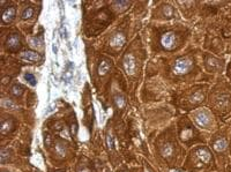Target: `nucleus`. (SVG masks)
<instances>
[{"label":"nucleus","mask_w":231,"mask_h":172,"mask_svg":"<svg viewBox=\"0 0 231 172\" xmlns=\"http://www.w3.org/2000/svg\"><path fill=\"white\" fill-rule=\"evenodd\" d=\"M21 46V38L17 34H12L6 41V47L12 52H16Z\"/></svg>","instance_id":"f257e3e1"},{"label":"nucleus","mask_w":231,"mask_h":172,"mask_svg":"<svg viewBox=\"0 0 231 172\" xmlns=\"http://www.w3.org/2000/svg\"><path fill=\"white\" fill-rule=\"evenodd\" d=\"M191 67V61L190 60L185 59V58H181L176 61V65H175V73L177 74H184L186 73L187 71Z\"/></svg>","instance_id":"f03ea898"},{"label":"nucleus","mask_w":231,"mask_h":172,"mask_svg":"<svg viewBox=\"0 0 231 172\" xmlns=\"http://www.w3.org/2000/svg\"><path fill=\"white\" fill-rule=\"evenodd\" d=\"M161 43L163 45V47L170 50V49L173 47V45L176 43V37H175V35L172 32H166V34H164L163 36H162Z\"/></svg>","instance_id":"7ed1b4c3"},{"label":"nucleus","mask_w":231,"mask_h":172,"mask_svg":"<svg viewBox=\"0 0 231 172\" xmlns=\"http://www.w3.org/2000/svg\"><path fill=\"white\" fill-rule=\"evenodd\" d=\"M15 15H16V8L14 6H9L2 12L1 17H2V21L5 23H9L15 19Z\"/></svg>","instance_id":"20e7f679"},{"label":"nucleus","mask_w":231,"mask_h":172,"mask_svg":"<svg viewBox=\"0 0 231 172\" xmlns=\"http://www.w3.org/2000/svg\"><path fill=\"white\" fill-rule=\"evenodd\" d=\"M124 67L128 74H133L135 69V60L131 54H126L124 58Z\"/></svg>","instance_id":"39448f33"},{"label":"nucleus","mask_w":231,"mask_h":172,"mask_svg":"<svg viewBox=\"0 0 231 172\" xmlns=\"http://www.w3.org/2000/svg\"><path fill=\"white\" fill-rule=\"evenodd\" d=\"M21 58L28 60V61H31V62H37V61L42 60V56L35 51H24L21 53Z\"/></svg>","instance_id":"423d86ee"},{"label":"nucleus","mask_w":231,"mask_h":172,"mask_svg":"<svg viewBox=\"0 0 231 172\" xmlns=\"http://www.w3.org/2000/svg\"><path fill=\"white\" fill-rule=\"evenodd\" d=\"M125 43V36L121 34V32H117L112 36L111 41H110V44L113 46V47H119V46H123Z\"/></svg>","instance_id":"0eeeda50"},{"label":"nucleus","mask_w":231,"mask_h":172,"mask_svg":"<svg viewBox=\"0 0 231 172\" xmlns=\"http://www.w3.org/2000/svg\"><path fill=\"white\" fill-rule=\"evenodd\" d=\"M110 68H111V64H110L109 60H106V59L101 60V62H99V65H98V68H97L98 75L103 76V75L108 74V72L110 71Z\"/></svg>","instance_id":"6e6552de"},{"label":"nucleus","mask_w":231,"mask_h":172,"mask_svg":"<svg viewBox=\"0 0 231 172\" xmlns=\"http://www.w3.org/2000/svg\"><path fill=\"white\" fill-rule=\"evenodd\" d=\"M196 155H198V157L200 158L203 163H208L209 161L211 159V155H210V152L206 148H199V149L196 150Z\"/></svg>","instance_id":"1a4fd4ad"},{"label":"nucleus","mask_w":231,"mask_h":172,"mask_svg":"<svg viewBox=\"0 0 231 172\" xmlns=\"http://www.w3.org/2000/svg\"><path fill=\"white\" fill-rule=\"evenodd\" d=\"M195 120H196V122H198L200 126H202V127H203V126H207L209 124V121H210L208 114L205 112L198 113L196 117H195Z\"/></svg>","instance_id":"9d476101"},{"label":"nucleus","mask_w":231,"mask_h":172,"mask_svg":"<svg viewBox=\"0 0 231 172\" xmlns=\"http://www.w3.org/2000/svg\"><path fill=\"white\" fill-rule=\"evenodd\" d=\"M13 127V122L11 121V120H5V121H2V124H1V126H0V132H1V134L2 135H6L7 133L11 132V129Z\"/></svg>","instance_id":"9b49d317"},{"label":"nucleus","mask_w":231,"mask_h":172,"mask_svg":"<svg viewBox=\"0 0 231 172\" xmlns=\"http://www.w3.org/2000/svg\"><path fill=\"white\" fill-rule=\"evenodd\" d=\"M31 46H34V47H36V49H41V47H43V43H44V41H43V37L42 36H38V37H34L31 38Z\"/></svg>","instance_id":"f8f14e48"},{"label":"nucleus","mask_w":231,"mask_h":172,"mask_svg":"<svg viewBox=\"0 0 231 172\" xmlns=\"http://www.w3.org/2000/svg\"><path fill=\"white\" fill-rule=\"evenodd\" d=\"M23 91H24V89H23L22 84L16 83V84H14V86L12 87V94H13L14 96H16V97L21 96V95L23 94Z\"/></svg>","instance_id":"ddd939ff"},{"label":"nucleus","mask_w":231,"mask_h":172,"mask_svg":"<svg viewBox=\"0 0 231 172\" xmlns=\"http://www.w3.org/2000/svg\"><path fill=\"white\" fill-rule=\"evenodd\" d=\"M214 148H215V150H217V151H222V150H224L226 148V141H225L224 139H218V140H216L215 143H214Z\"/></svg>","instance_id":"4468645a"},{"label":"nucleus","mask_w":231,"mask_h":172,"mask_svg":"<svg viewBox=\"0 0 231 172\" xmlns=\"http://www.w3.org/2000/svg\"><path fill=\"white\" fill-rule=\"evenodd\" d=\"M24 79H26V81L29 83L30 86H36V83H37V80H36V77H35V75L31 74V73H26L24 74Z\"/></svg>","instance_id":"2eb2a0df"},{"label":"nucleus","mask_w":231,"mask_h":172,"mask_svg":"<svg viewBox=\"0 0 231 172\" xmlns=\"http://www.w3.org/2000/svg\"><path fill=\"white\" fill-rule=\"evenodd\" d=\"M11 157V152L8 149H1L0 151V162L1 163H6V161Z\"/></svg>","instance_id":"dca6fc26"},{"label":"nucleus","mask_w":231,"mask_h":172,"mask_svg":"<svg viewBox=\"0 0 231 172\" xmlns=\"http://www.w3.org/2000/svg\"><path fill=\"white\" fill-rule=\"evenodd\" d=\"M32 15H34V8H32V7H27L22 12V15H21V17H22L23 20H27V19H30V17H32Z\"/></svg>","instance_id":"f3484780"},{"label":"nucleus","mask_w":231,"mask_h":172,"mask_svg":"<svg viewBox=\"0 0 231 172\" xmlns=\"http://www.w3.org/2000/svg\"><path fill=\"white\" fill-rule=\"evenodd\" d=\"M113 101H114V103L116 105L118 106V107H124V105H125V98L124 96H121V95H116L114 98H113Z\"/></svg>","instance_id":"a211bd4d"},{"label":"nucleus","mask_w":231,"mask_h":172,"mask_svg":"<svg viewBox=\"0 0 231 172\" xmlns=\"http://www.w3.org/2000/svg\"><path fill=\"white\" fill-rule=\"evenodd\" d=\"M172 146L170 143H168V144H165L163 148H162V154H163V156H170L172 154Z\"/></svg>","instance_id":"6ab92c4d"},{"label":"nucleus","mask_w":231,"mask_h":172,"mask_svg":"<svg viewBox=\"0 0 231 172\" xmlns=\"http://www.w3.org/2000/svg\"><path fill=\"white\" fill-rule=\"evenodd\" d=\"M207 66L209 68H213V69H216L220 67V62L216 59H208L207 60Z\"/></svg>","instance_id":"aec40b11"},{"label":"nucleus","mask_w":231,"mask_h":172,"mask_svg":"<svg viewBox=\"0 0 231 172\" xmlns=\"http://www.w3.org/2000/svg\"><path fill=\"white\" fill-rule=\"evenodd\" d=\"M72 77H73V71L72 69H67V71H65V73L62 75V79H64V81L66 83H68L71 80H72Z\"/></svg>","instance_id":"412c9836"},{"label":"nucleus","mask_w":231,"mask_h":172,"mask_svg":"<svg viewBox=\"0 0 231 172\" xmlns=\"http://www.w3.org/2000/svg\"><path fill=\"white\" fill-rule=\"evenodd\" d=\"M202 98H203L202 92L198 91V92H195L193 96L191 97V102H193V103H199V102H201L202 101Z\"/></svg>","instance_id":"4be33fe9"},{"label":"nucleus","mask_w":231,"mask_h":172,"mask_svg":"<svg viewBox=\"0 0 231 172\" xmlns=\"http://www.w3.org/2000/svg\"><path fill=\"white\" fill-rule=\"evenodd\" d=\"M1 104H2V106H4L5 109H15V107H16V105H15L12 101H9V99H2Z\"/></svg>","instance_id":"5701e85b"},{"label":"nucleus","mask_w":231,"mask_h":172,"mask_svg":"<svg viewBox=\"0 0 231 172\" xmlns=\"http://www.w3.org/2000/svg\"><path fill=\"white\" fill-rule=\"evenodd\" d=\"M163 13L165 16H168V17H171L172 15H173V9L170 5H164L163 7Z\"/></svg>","instance_id":"b1692460"},{"label":"nucleus","mask_w":231,"mask_h":172,"mask_svg":"<svg viewBox=\"0 0 231 172\" xmlns=\"http://www.w3.org/2000/svg\"><path fill=\"white\" fill-rule=\"evenodd\" d=\"M113 5L119 9H125L129 5V2L128 1H113Z\"/></svg>","instance_id":"393cba45"},{"label":"nucleus","mask_w":231,"mask_h":172,"mask_svg":"<svg viewBox=\"0 0 231 172\" xmlns=\"http://www.w3.org/2000/svg\"><path fill=\"white\" fill-rule=\"evenodd\" d=\"M56 151L59 154V156H65L66 150H65V147L62 146V143H57L56 144Z\"/></svg>","instance_id":"a878e982"},{"label":"nucleus","mask_w":231,"mask_h":172,"mask_svg":"<svg viewBox=\"0 0 231 172\" xmlns=\"http://www.w3.org/2000/svg\"><path fill=\"white\" fill-rule=\"evenodd\" d=\"M106 144H108V148L110 150L114 149V142H113V136L111 134H108L106 136Z\"/></svg>","instance_id":"bb28decb"},{"label":"nucleus","mask_w":231,"mask_h":172,"mask_svg":"<svg viewBox=\"0 0 231 172\" xmlns=\"http://www.w3.org/2000/svg\"><path fill=\"white\" fill-rule=\"evenodd\" d=\"M60 35H61V37L62 38H66V39H67V30H66V28L64 27V24L60 27Z\"/></svg>","instance_id":"cd10ccee"},{"label":"nucleus","mask_w":231,"mask_h":172,"mask_svg":"<svg viewBox=\"0 0 231 172\" xmlns=\"http://www.w3.org/2000/svg\"><path fill=\"white\" fill-rule=\"evenodd\" d=\"M56 107H57V106H56V104H51L50 106H49V109L45 111V114H50L51 112H53V111L56 110Z\"/></svg>","instance_id":"c85d7f7f"},{"label":"nucleus","mask_w":231,"mask_h":172,"mask_svg":"<svg viewBox=\"0 0 231 172\" xmlns=\"http://www.w3.org/2000/svg\"><path fill=\"white\" fill-rule=\"evenodd\" d=\"M76 132H78V126H76V124H72V134L75 135L76 134Z\"/></svg>","instance_id":"c756f323"},{"label":"nucleus","mask_w":231,"mask_h":172,"mask_svg":"<svg viewBox=\"0 0 231 172\" xmlns=\"http://www.w3.org/2000/svg\"><path fill=\"white\" fill-rule=\"evenodd\" d=\"M52 51H53L54 54H57V53H58V45H56V44L52 45Z\"/></svg>","instance_id":"7c9ffc66"},{"label":"nucleus","mask_w":231,"mask_h":172,"mask_svg":"<svg viewBox=\"0 0 231 172\" xmlns=\"http://www.w3.org/2000/svg\"><path fill=\"white\" fill-rule=\"evenodd\" d=\"M172 172H179L178 170H176V171H172Z\"/></svg>","instance_id":"2f4dec72"},{"label":"nucleus","mask_w":231,"mask_h":172,"mask_svg":"<svg viewBox=\"0 0 231 172\" xmlns=\"http://www.w3.org/2000/svg\"><path fill=\"white\" fill-rule=\"evenodd\" d=\"M58 172H64V171H58Z\"/></svg>","instance_id":"473e14b6"}]
</instances>
